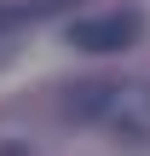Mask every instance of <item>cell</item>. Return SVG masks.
<instances>
[{
  "label": "cell",
  "instance_id": "obj_1",
  "mask_svg": "<svg viewBox=\"0 0 150 156\" xmlns=\"http://www.w3.org/2000/svg\"><path fill=\"white\" fill-rule=\"evenodd\" d=\"M98 127H110L127 145H150V81H110Z\"/></svg>",
  "mask_w": 150,
  "mask_h": 156
},
{
  "label": "cell",
  "instance_id": "obj_2",
  "mask_svg": "<svg viewBox=\"0 0 150 156\" xmlns=\"http://www.w3.org/2000/svg\"><path fill=\"white\" fill-rule=\"evenodd\" d=\"M139 35H145V17H139L133 6L69 23V46H75V52H127V46H139Z\"/></svg>",
  "mask_w": 150,
  "mask_h": 156
},
{
  "label": "cell",
  "instance_id": "obj_3",
  "mask_svg": "<svg viewBox=\"0 0 150 156\" xmlns=\"http://www.w3.org/2000/svg\"><path fill=\"white\" fill-rule=\"evenodd\" d=\"M69 6H81V0H23V17L40 23V17H58V12H69Z\"/></svg>",
  "mask_w": 150,
  "mask_h": 156
},
{
  "label": "cell",
  "instance_id": "obj_4",
  "mask_svg": "<svg viewBox=\"0 0 150 156\" xmlns=\"http://www.w3.org/2000/svg\"><path fill=\"white\" fill-rule=\"evenodd\" d=\"M17 23H29L23 6H0V29H17Z\"/></svg>",
  "mask_w": 150,
  "mask_h": 156
}]
</instances>
